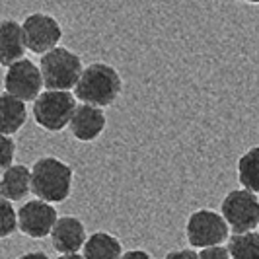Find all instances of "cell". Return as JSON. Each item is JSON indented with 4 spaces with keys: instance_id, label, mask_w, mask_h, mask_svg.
Returning a JSON list of instances; mask_svg holds the SVG:
<instances>
[{
    "instance_id": "cell-1",
    "label": "cell",
    "mask_w": 259,
    "mask_h": 259,
    "mask_svg": "<svg viewBox=\"0 0 259 259\" xmlns=\"http://www.w3.org/2000/svg\"><path fill=\"white\" fill-rule=\"evenodd\" d=\"M72 168L55 158L43 156L31 166V193L47 203H63L72 191Z\"/></svg>"
},
{
    "instance_id": "cell-2",
    "label": "cell",
    "mask_w": 259,
    "mask_h": 259,
    "mask_svg": "<svg viewBox=\"0 0 259 259\" xmlns=\"http://www.w3.org/2000/svg\"><path fill=\"white\" fill-rule=\"evenodd\" d=\"M123 82L115 68L107 63H92L84 68L82 76L74 86V96L82 104L107 107L121 94Z\"/></svg>"
},
{
    "instance_id": "cell-3",
    "label": "cell",
    "mask_w": 259,
    "mask_h": 259,
    "mask_svg": "<svg viewBox=\"0 0 259 259\" xmlns=\"http://www.w3.org/2000/svg\"><path fill=\"white\" fill-rule=\"evenodd\" d=\"M39 66L47 90H70L84 72L80 57L66 47H55L53 51L45 53Z\"/></svg>"
},
{
    "instance_id": "cell-4",
    "label": "cell",
    "mask_w": 259,
    "mask_h": 259,
    "mask_svg": "<svg viewBox=\"0 0 259 259\" xmlns=\"http://www.w3.org/2000/svg\"><path fill=\"white\" fill-rule=\"evenodd\" d=\"M76 111V96L70 90H45L33 102V119L41 129L59 133L70 125Z\"/></svg>"
},
{
    "instance_id": "cell-5",
    "label": "cell",
    "mask_w": 259,
    "mask_h": 259,
    "mask_svg": "<svg viewBox=\"0 0 259 259\" xmlns=\"http://www.w3.org/2000/svg\"><path fill=\"white\" fill-rule=\"evenodd\" d=\"M228 232H230L228 222L217 210L199 208L187 219V228H185L187 242L199 249L224 244L228 240Z\"/></svg>"
},
{
    "instance_id": "cell-6",
    "label": "cell",
    "mask_w": 259,
    "mask_h": 259,
    "mask_svg": "<svg viewBox=\"0 0 259 259\" xmlns=\"http://www.w3.org/2000/svg\"><path fill=\"white\" fill-rule=\"evenodd\" d=\"M222 217L234 234L251 232L259 228V199L249 189H234L224 197L221 207Z\"/></svg>"
},
{
    "instance_id": "cell-7",
    "label": "cell",
    "mask_w": 259,
    "mask_h": 259,
    "mask_svg": "<svg viewBox=\"0 0 259 259\" xmlns=\"http://www.w3.org/2000/svg\"><path fill=\"white\" fill-rule=\"evenodd\" d=\"M43 86H45V80H43L41 66H37L29 59H20L6 68L4 92L24 102H35L43 94L41 92Z\"/></svg>"
},
{
    "instance_id": "cell-8",
    "label": "cell",
    "mask_w": 259,
    "mask_h": 259,
    "mask_svg": "<svg viewBox=\"0 0 259 259\" xmlns=\"http://www.w3.org/2000/svg\"><path fill=\"white\" fill-rule=\"evenodd\" d=\"M24 37H26L27 51L45 55L59 47V41L63 37V27L49 14L35 12L29 14L24 20Z\"/></svg>"
},
{
    "instance_id": "cell-9",
    "label": "cell",
    "mask_w": 259,
    "mask_h": 259,
    "mask_svg": "<svg viewBox=\"0 0 259 259\" xmlns=\"http://www.w3.org/2000/svg\"><path fill=\"white\" fill-rule=\"evenodd\" d=\"M20 221V232L26 234L27 238L41 240L51 236L55 224L59 221V214L53 207V203H47L43 199H31L24 203L18 210Z\"/></svg>"
},
{
    "instance_id": "cell-10",
    "label": "cell",
    "mask_w": 259,
    "mask_h": 259,
    "mask_svg": "<svg viewBox=\"0 0 259 259\" xmlns=\"http://www.w3.org/2000/svg\"><path fill=\"white\" fill-rule=\"evenodd\" d=\"M105 113L102 107L92 104H80L76 105V111L70 119V135L80 141V143H92L96 141L105 129Z\"/></svg>"
},
{
    "instance_id": "cell-11",
    "label": "cell",
    "mask_w": 259,
    "mask_h": 259,
    "mask_svg": "<svg viewBox=\"0 0 259 259\" xmlns=\"http://www.w3.org/2000/svg\"><path fill=\"white\" fill-rule=\"evenodd\" d=\"M86 228L84 222L76 217H59L51 232V244L53 247L65 255V253H78L84 249L86 244Z\"/></svg>"
},
{
    "instance_id": "cell-12",
    "label": "cell",
    "mask_w": 259,
    "mask_h": 259,
    "mask_svg": "<svg viewBox=\"0 0 259 259\" xmlns=\"http://www.w3.org/2000/svg\"><path fill=\"white\" fill-rule=\"evenodd\" d=\"M27 51L24 27L16 20H2L0 24V63L2 66H8L24 59Z\"/></svg>"
},
{
    "instance_id": "cell-13",
    "label": "cell",
    "mask_w": 259,
    "mask_h": 259,
    "mask_svg": "<svg viewBox=\"0 0 259 259\" xmlns=\"http://www.w3.org/2000/svg\"><path fill=\"white\" fill-rule=\"evenodd\" d=\"M31 193V169L24 164H14L2 171L0 195L2 199L22 201Z\"/></svg>"
},
{
    "instance_id": "cell-14",
    "label": "cell",
    "mask_w": 259,
    "mask_h": 259,
    "mask_svg": "<svg viewBox=\"0 0 259 259\" xmlns=\"http://www.w3.org/2000/svg\"><path fill=\"white\" fill-rule=\"evenodd\" d=\"M82 255L86 259H121L123 246L113 234L94 232L92 236H88Z\"/></svg>"
},
{
    "instance_id": "cell-15",
    "label": "cell",
    "mask_w": 259,
    "mask_h": 259,
    "mask_svg": "<svg viewBox=\"0 0 259 259\" xmlns=\"http://www.w3.org/2000/svg\"><path fill=\"white\" fill-rule=\"evenodd\" d=\"M0 109H2V135H14L26 125L27 107L24 100L4 92L0 96Z\"/></svg>"
},
{
    "instance_id": "cell-16",
    "label": "cell",
    "mask_w": 259,
    "mask_h": 259,
    "mask_svg": "<svg viewBox=\"0 0 259 259\" xmlns=\"http://www.w3.org/2000/svg\"><path fill=\"white\" fill-rule=\"evenodd\" d=\"M238 182L244 189L259 193V146L249 148L238 160Z\"/></svg>"
},
{
    "instance_id": "cell-17",
    "label": "cell",
    "mask_w": 259,
    "mask_h": 259,
    "mask_svg": "<svg viewBox=\"0 0 259 259\" xmlns=\"http://www.w3.org/2000/svg\"><path fill=\"white\" fill-rule=\"evenodd\" d=\"M232 259H259V232L234 234L228 242Z\"/></svg>"
},
{
    "instance_id": "cell-18",
    "label": "cell",
    "mask_w": 259,
    "mask_h": 259,
    "mask_svg": "<svg viewBox=\"0 0 259 259\" xmlns=\"http://www.w3.org/2000/svg\"><path fill=\"white\" fill-rule=\"evenodd\" d=\"M16 228H20L18 212H16V208H14L10 199H2V228H0V238H8L10 234L16 232Z\"/></svg>"
},
{
    "instance_id": "cell-19",
    "label": "cell",
    "mask_w": 259,
    "mask_h": 259,
    "mask_svg": "<svg viewBox=\"0 0 259 259\" xmlns=\"http://www.w3.org/2000/svg\"><path fill=\"white\" fill-rule=\"evenodd\" d=\"M14 154H16V141L10 135H2V169L14 166Z\"/></svg>"
},
{
    "instance_id": "cell-20",
    "label": "cell",
    "mask_w": 259,
    "mask_h": 259,
    "mask_svg": "<svg viewBox=\"0 0 259 259\" xmlns=\"http://www.w3.org/2000/svg\"><path fill=\"white\" fill-rule=\"evenodd\" d=\"M199 259H232L228 246H210L199 251Z\"/></svg>"
},
{
    "instance_id": "cell-21",
    "label": "cell",
    "mask_w": 259,
    "mask_h": 259,
    "mask_svg": "<svg viewBox=\"0 0 259 259\" xmlns=\"http://www.w3.org/2000/svg\"><path fill=\"white\" fill-rule=\"evenodd\" d=\"M164 259H199V253L195 249H176L166 253Z\"/></svg>"
},
{
    "instance_id": "cell-22",
    "label": "cell",
    "mask_w": 259,
    "mask_h": 259,
    "mask_svg": "<svg viewBox=\"0 0 259 259\" xmlns=\"http://www.w3.org/2000/svg\"><path fill=\"white\" fill-rule=\"evenodd\" d=\"M121 259H150V255L144 249H129V251L123 253Z\"/></svg>"
},
{
    "instance_id": "cell-23",
    "label": "cell",
    "mask_w": 259,
    "mask_h": 259,
    "mask_svg": "<svg viewBox=\"0 0 259 259\" xmlns=\"http://www.w3.org/2000/svg\"><path fill=\"white\" fill-rule=\"evenodd\" d=\"M18 259H49V255L43 253V251H27V253L20 255Z\"/></svg>"
},
{
    "instance_id": "cell-24",
    "label": "cell",
    "mask_w": 259,
    "mask_h": 259,
    "mask_svg": "<svg viewBox=\"0 0 259 259\" xmlns=\"http://www.w3.org/2000/svg\"><path fill=\"white\" fill-rule=\"evenodd\" d=\"M57 259H86L84 255H78V253H65V255H59Z\"/></svg>"
},
{
    "instance_id": "cell-25",
    "label": "cell",
    "mask_w": 259,
    "mask_h": 259,
    "mask_svg": "<svg viewBox=\"0 0 259 259\" xmlns=\"http://www.w3.org/2000/svg\"><path fill=\"white\" fill-rule=\"evenodd\" d=\"M240 2H247V4H259V0H240Z\"/></svg>"
}]
</instances>
